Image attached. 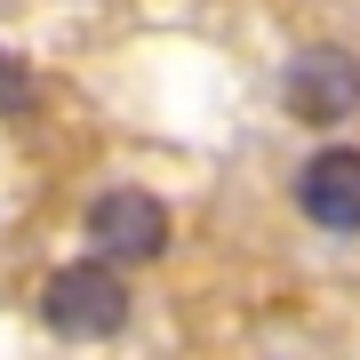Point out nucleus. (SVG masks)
Masks as SVG:
<instances>
[{
    "label": "nucleus",
    "instance_id": "f257e3e1",
    "mask_svg": "<svg viewBox=\"0 0 360 360\" xmlns=\"http://www.w3.org/2000/svg\"><path fill=\"white\" fill-rule=\"evenodd\" d=\"M40 321L56 336H72V345H96V336H112L129 321V288H120L112 264H65L40 288Z\"/></svg>",
    "mask_w": 360,
    "mask_h": 360
},
{
    "label": "nucleus",
    "instance_id": "f03ea898",
    "mask_svg": "<svg viewBox=\"0 0 360 360\" xmlns=\"http://www.w3.org/2000/svg\"><path fill=\"white\" fill-rule=\"evenodd\" d=\"M89 240H96V257H112V264H144V257L168 248V208L153 193H136V184H120V193H104L89 208Z\"/></svg>",
    "mask_w": 360,
    "mask_h": 360
},
{
    "label": "nucleus",
    "instance_id": "7ed1b4c3",
    "mask_svg": "<svg viewBox=\"0 0 360 360\" xmlns=\"http://www.w3.org/2000/svg\"><path fill=\"white\" fill-rule=\"evenodd\" d=\"M281 96H288V112H296V120H312V129H328V120L360 112V65H352L345 49H304V56L288 65Z\"/></svg>",
    "mask_w": 360,
    "mask_h": 360
},
{
    "label": "nucleus",
    "instance_id": "20e7f679",
    "mask_svg": "<svg viewBox=\"0 0 360 360\" xmlns=\"http://www.w3.org/2000/svg\"><path fill=\"white\" fill-rule=\"evenodd\" d=\"M296 208H304L321 232H360V153H352V144H328V153L304 160Z\"/></svg>",
    "mask_w": 360,
    "mask_h": 360
},
{
    "label": "nucleus",
    "instance_id": "39448f33",
    "mask_svg": "<svg viewBox=\"0 0 360 360\" xmlns=\"http://www.w3.org/2000/svg\"><path fill=\"white\" fill-rule=\"evenodd\" d=\"M25 96H32L25 65H16V56H0V104H8V112H16V104H25Z\"/></svg>",
    "mask_w": 360,
    "mask_h": 360
}]
</instances>
